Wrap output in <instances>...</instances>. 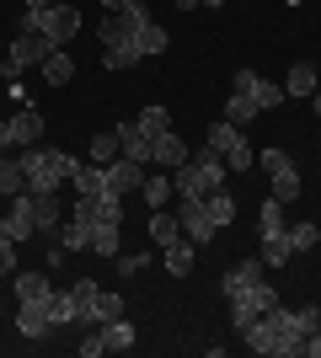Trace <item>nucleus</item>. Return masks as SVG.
<instances>
[{
	"label": "nucleus",
	"mask_w": 321,
	"mask_h": 358,
	"mask_svg": "<svg viewBox=\"0 0 321 358\" xmlns=\"http://www.w3.org/2000/svg\"><path fill=\"white\" fill-rule=\"evenodd\" d=\"M199 6H204V11H220V6H225V0H199Z\"/></svg>",
	"instance_id": "nucleus-50"
},
{
	"label": "nucleus",
	"mask_w": 321,
	"mask_h": 358,
	"mask_svg": "<svg viewBox=\"0 0 321 358\" xmlns=\"http://www.w3.org/2000/svg\"><path fill=\"white\" fill-rule=\"evenodd\" d=\"M177 224H183V236L193 241V246H209L214 236H220V224L209 220V209H204V198H187V193H177Z\"/></svg>",
	"instance_id": "nucleus-3"
},
{
	"label": "nucleus",
	"mask_w": 321,
	"mask_h": 358,
	"mask_svg": "<svg viewBox=\"0 0 321 358\" xmlns=\"http://www.w3.org/2000/svg\"><path fill=\"white\" fill-rule=\"evenodd\" d=\"M102 171H107V193L129 198V193H139V182H145V171H150V166H139V161H129V155H118V161H107Z\"/></svg>",
	"instance_id": "nucleus-6"
},
{
	"label": "nucleus",
	"mask_w": 321,
	"mask_h": 358,
	"mask_svg": "<svg viewBox=\"0 0 321 358\" xmlns=\"http://www.w3.org/2000/svg\"><path fill=\"white\" fill-rule=\"evenodd\" d=\"M257 230H262V236H278V230H290V203H278V198H262V209H257Z\"/></svg>",
	"instance_id": "nucleus-23"
},
{
	"label": "nucleus",
	"mask_w": 321,
	"mask_h": 358,
	"mask_svg": "<svg viewBox=\"0 0 321 358\" xmlns=\"http://www.w3.org/2000/svg\"><path fill=\"white\" fill-rule=\"evenodd\" d=\"M59 241L70 246V252H92V224H80V220H64V224H59Z\"/></svg>",
	"instance_id": "nucleus-34"
},
{
	"label": "nucleus",
	"mask_w": 321,
	"mask_h": 358,
	"mask_svg": "<svg viewBox=\"0 0 321 358\" xmlns=\"http://www.w3.org/2000/svg\"><path fill=\"white\" fill-rule=\"evenodd\" d=\"M139 129H145V134H150V139H161V134H166V129H171V107H161V102H150V107H145V113H139Z\"/></svg>",
	"instance_id": "nucleus-30"
},
{
	"label": "nucleus",
	"mask_w": 321,
	"mask_h": 358,
	"mask_svg": "<svg viewBox=\"0 0 321 358\" xmlns=\"http://www.w3.org/2000/svg\"><path fill=\"white\" fill-rule=\"evenodd\" d=\"M32 224H38V230H48V236H59L64 209H59V198H54V193H32Z\"/></svg>",
	"instance_id": "nucleus-15"
},
{
	"label": "nucleus",
	"mask_w": 321,
	"mask_h": 358,
	"mask_svg": "<svg viewBox=\"0 0 321 358\" xmlns=\"http://www.w3.org/2000/svg\"><path fill=\"white\" fill-rule=\"evenodd\" d=\"M193 262H199V246H193L187 236H177L171 246H161V268H166L171 278H187V273H193Z\"/></svg>",
	"instance_id": "nucleus-10"
},
{
	"label": "nucleus",
	"mask_w": 321,
	"mask_h": 358,
	"mask_svg": "<svg viewBox=\"0 0 321 358\" xmlns=\"http://www.w3.org/2000/svg\"><path fill=\"white\" fill-rule=\"evenodd\" d=\"M241 294H246V299H252V305H257V310H262V315L273 310V305H284V299H278V289H273V284H268V278H257V284H252V289H241Z\"/></svg>",
	"instance_id": "nucleus-40"
},
{
	"label": "nucleus",
	"mask_w": 321,
	"mask_h": 358,
	"mask_svg": "<svg viewBox=\"0 0 321 358\" xmlns=\"http://www.w3.org/2000/svg\"><path fill=\"white\" fill-rule=\"evenodd\" d=\"M257 113H262V107L252 102L246 91H230V102H225V123H236V129H241V134H246V123L257 118Z\"/></svg>",
	"instance_id": "nucleus-27"
},
{
	"label": "nucleus",
	"mask_w": 321,
	"mask_h": 358,
	"mask_svg": "<svg viewBox=\"0 0 321 358\" xmlns=\"http://www.w3.org/2000/svg\"><path fill=\"white\" fill-rule=\"evenodd\" d=\"M113 262H118V273L129 278V273H139L145 262H150V257H145V252H129V257H113Z\"/></svg>",
	"instance_id": "nucleus-43"
},
{
	"label": "nucleus",
	"mask_w": 321,
	"mask_h": 358,
	"mask_svg": "<svg viewBox=\"0 0 321 358\" xmlns=\"http://www.w3.org/2000/svg\"><path fill=\"white\" fill-rule=\"evenodd\" d=\"M64 262H70V246H64V241L43 252V268H48V273H54V268H64Z\"/></svg>",
	"instance_id": "nucleus-44"
},
{
	"label": "nucleus",
	"mask_w": 321,
	"mask_h": 358,
	"mask_svg": "<svg viewBox=\"0 0 321 358\" xmlns=\"http://www.w3.org/2000/svg\"><path fill=\"white\" fill-rule=\"evenodd\" d=\"M11 273H16V241L0 236V278H11Z\"/></svg>",
	"instance_id": "nucleus-42"
},
{
	"label": "nucleus",
	"mask_w": 321,
	"mask_h": 358,
	"mask_svg": "<svg viewBox=\"0 0 321 358\" xmlns=\"http://www.w3.org/2000/svg\"><path fill=\"white\" fill-rule=\"evenodd\" d=\"M273 198L278 203H294V198H300V171H294V166L273 171Z\"/></svg>",
	"instance_id": "nucleus-37"
},
{
	"label": "nucleus",
	"mask_w": 321,
	"mask_h": 358,
	"mask_svg": "<svg viewBox=\"0 0 321 358\" xmlns=\"http://www.w3.org/2000/svg\"><path fill=\"white\" fill-rule=\"evenodd\" d=\"M16 331H22V337H32V343H43L48 331H54L43 299H22V305H16Z\"/></svg>",
	"instance_id": "nucleus-8"
},
{
	"label": "nucleus",
	"mask_w": 321,
	"mask_h": 358,
	"mask_svg": "<svg viewBox=\"0 0 321 358\" xmlns=\"http://www.w3.org/2000/svg\"><path fill=\"white\" fill-rule=\"evenodd\" d=\"M97 331H102V348H107V353H129V348L139 343V337H134V321H129V315H118V321H102Z\"/></svg>",
	"instance_id": "nucleus-16"
},
{
	"label": "nucleus",
	"mask_w": 321,
	"mask_h": 358,
	"mask_svg": "<svg viewBox=\"0 0 321 358\" xmlns=\"http://www.w3.org/2000/svg\"><path fill=\"white\" fill-rule=\"evenodd\" d=\"M236 91H246L262 113L284 107V86H273V80H268V75H257V70H236Z\"/></svg>",
	"instance_id": "nucleus-5"
},
{
	"label": "nucleus",
	"mask_w": 321,
	"mask_h": 358,
	"mask_svg": "<svg viewBox=\"0 0 321 358\" xmlns=\"http://www.w3.org/2000/svg\"><path fill=\"white\" fill-rule=\"evenodd\" d=\"M139 198H145L150 209H166L171 198H177V182H171L161 166H155V171H145V182H139Z\"/></svg>",
	"instance_id": "nucleus-12"
},
{
	"label": "nucleus",
	"mask_w": 321,
	"mask_h": 358,
	"mask_svg": "<svg viewBox=\"0 0 321 358\" xmlns=\"http://www.w3.org/2000/svg\"><path fill=\"white\" fill-rule=\"evenodd\" d=\"M139 59H145V54H139V43H134V38H118V43H102V64H107V70H134Z\"/></svg>",
	"instance_id": "nucleus-17"
},
{
	"label": "nucleus",
	"mask_w": 321,
	"mask_h": 358,
	"mask_svg": "<svg viewBox=\"0 0 321 358\" xmlns=\"http://www.w3.org/2000/svg\"><path fill=\"white\" fill-rule=\"evenodd\" d=\"M316 86H321V70H316V64H294L290 80H284V96H316Z\"/></svg>",
	"instance_id": "nucleus-25"
},
{
	"label": "nucleus",
	"mask_w": 321,
	"mask_h": 358,
	"mask_svg": "<svg viewBox=\"0 0 321 358\" xmlns=\"http://www.w3.org/2000/svg\"><path fill=\"white\" fill-rule=\"evenodd\" d=\"M290 246L294 252H316L321 246V224L316 220H290Z\"/></svg>",
	"instance_id": "nucleus-29"
},
{
	"label": "nucleus",
	"mask_w": 321,
	"mask_h": 358,
	"mask_svg": "<svg viewBox=\"0 0 321 358\" xmlns=\"http://www.w3.org/2000/svg\"><path fill=\"white\" fill-rule=\"evenodd\" d=\"M38 70H43V80H48V86H70V80H76V59H70L64 48H54V54H48V59L38 64Z\"/></svg>",
	"instance_id": "nucleus-22"
},
{
	"label": "nucleus",
	"mask_w": 321,
	"mask_h": 358,
	"mask_svg": "<svg viewBox=\"0 0 321 358\" xmlns=\"http://www.w3.org/2000/svg\"><path fill=\"white\" fill-rule=\"evenodd\" d=\"M257 166L268 171V177H273V171H284V166H294V161L284 155V150H257Z\"/></svg>",
	"instance_id": "nucleus-41"
},
{
	"label": "nucleus",
	"mask_w": 321,
	"mask_h": 358,
	"mask_svg": "<svg viewBox=\"0 0 321 358\" xmlns=\"http://www.w3.org/2000/svg\"><path fill=\"white\" fill-rule=\"evenodd\" d=\"M177 6H183V11H199V0H177Z\"/></svg>",
	"instance_id": "nucleus-52"
},
{
	"label": "nucleus",
	"mask_w": 321,
	"mask_h": 358,
	"mask_svg": "<svg viewBox=\"0 0 321 358\" xmlns=\"http://www.w3.org/2000/svg\"><path fill=\"white\" fill-rule=\"evenodd\" d=\"M252 166H257V150L246 145V134H241L236 145L225 150V171H252Z\"/></svg>",
	"instance_id": "nucleus-36"
},
{
	"label": "nucleus",
	"mask_w": 321,
	"mask_h": 358,
	"mask_svg": "<svg viewBox=\"0 0 321 358\" xmlns=\"http://www.w3.org/2000/svg\"><path fill=\"white\" fill-rule=\"evenodd\" d=\"M300 358H321V327L306 331V348H300Z\"/></svg>",
	"instance_id": "nucleus-46"
},
{
	"label": "nucleus",
	"mask_w": 321,
	"mask_h": 358,
	"mask_svg": "<svg viewBox=\"0 0 321 358\" xmlns=\"http://www.w3.org/2000/svg\"><path fill=\"white\" fill-rule=\"evenodd\" d=\"M48 6H54V0H27V11H48Z\"/></svg>",
	"instance_id": "nucleus-49"
},
{
	"label": "nucleus",
	"mask_w": 321,
	"mask_h": 358,
	"mask_svg": "<svg viewBox=\"0 0 321 358\" xmlns=\"http://www.w3.org/2000/svg\"><path fill=\"white\" fill-rule=\"evenodd\" d=\"M70 294H76V327H92V310H97L102 284H97V278H76V284H70Z\"/></svg>",
	"instance_id": "nucleus-18"
},
{
	"label": "nucleus",
	"mask_w": 321,
	"mask_h": 358,
	"mask_svg": "<svg viewBox=\"0 0 321 358\" xmlns=\"http://www.w3.org/2000/svg\"><path fill=\"white\" fill-rule=\"evenodd\" d=\"M11 129H16V150H22V145H38V139H43L48 118L32 102H22V107H16V118H11Z\"/></svg>",
	"instance_id": "nucleus-11"
},
{
	"label": "nucleus",
	"mask_w": 321,
	"mask_h": 358,
	"mask_svg": "<svg viewBox=\"0 0 321 358\" xmlns=\"http://www.w3.org/2000/svg\"><path fill=\"white\" fill-rule=\"evenodd\" d=\"M70 182H76V198H97V193H107V171H102V166H92V161H80L76 171H70Z\"/></svg>",
	"instance_id": "nucleus-19"
},
{
	"label": "nucleus",
	"mask_w": 321,
	"mask_h": 358,
	"mask_svg": "<svg viewBox=\"0 0 321 358\" xmlns=\"http://www.w3.org/2000/svg\"><path fill=\"white\" fill-rule=\"evenodd\" d=\"M123 145H118V129H102V134H92V145H86V161L92 166H107V161H118Z\"/></svg>",
	"instance_id": "nucleus-21"
},
{
	"label": "nucleus",
	"mask_w": 321,
	"mask_h": 358,
	"mask_svg": "<svg viewBox=\"0 0 321 358\" xmlns=\"http://www.w3.org/2000/svg\"><path fill=\"white\" fill-rule=\"evenodd\" d=\"M225 155H214V150H193L177 171H171V182H177V193H187V198H209L214 187H225Z\"/></svg>",
	"instance_id": "nucleus-1"
},
{
	"label": "nucleus",
	"mask_w": 321,
	"mask_h": 358,
	"mask_svg": "<svg viewBox=\"0 0 321 358\" xmlns=\"http://www.w3.org/2000/svg\"><path fill=\"white\" fill-rule=\"evenodd\" d=\"M257 278H268V262H262V257H241V262H236V268H230L225 278H220V294H225V299H236L241 289H252V284H257Z\"/></svg>",
	"instance_id": "nucleus-7"
},
{
	"label": "nucleus",
	"mask_w": 321,
	"mask_h": 358,
	"mask_svg": "<svg viewBox=\"0 0 321 358\" xmlns=\"http://www.w3.org/2000/svg\"><path fill=\"white\" fill-rule=\"evenodd\" d=\"M107 11H123V6H134V0H102Z\"/></svg>",
	"instance_id": "nucleus-48"
},
{
	"label": "nucleus",
	"mask_w": 321,
	"mask_h": 358,
	"mask_svg": "<svg viewBox=\"0 0 321 358\" xmlns=\"http://www.w3.org/2000/svg\"><path fill=\"white\" fill-rule=\"evenodd\" d=\"M166 27H161V22H145V32H139V54H145V59H155V54H166Z\"/></svg>",
	"instance_id": "nucleus-33"
},
{
	"label": "nucleus",
	"mask_w": 321,
	"mask_h": 358,
	"mask_svg": "<svg viewBox=\"0 0 321 358\" xmlns=\"http://www.w3.org/2000/svg\"><path fill=\"white\" fill-rule=\"evenodd\" d=\"M236 139H241V129H236V123H209V134H204V150H214V155H225L230 145H236Z\"/></svg>",
	"instance_id": "nucleus-31"
},
{
	"label": "nucleus",
	"mask_w": 321,
	"mask_h": 358,
	"mask_svg": "<svg viewBox=\"0 0 321 358\" xmlns=\"http://www.w3.org/2000/svg\"><path fill=\"white\" fill-rule=\"evenodd\" d=\"M107 348H102V331H92V337H86V343H80V358H102Z\"/></svg>",
	"instance_id": "nucleus-45"
},
{
	"label": "nucleus",
	"mask_w": 321,
	"mask_h": 358,
	"mask_svg": "<svg viewBox=\"0 0 321 358\" xmlns=\"http://www.w3.org/2000/svg\"><path fill=\"white\" fill-rule=\"evenodd\" d=\"M38 32H43L48 43H70V38H76L80 32V11H76V0H54V6H48L43 16H38Z\"/></svg>",
	"instance_id": "nucleus-4"
},
{
	"label": "nucleus",
	"mask_w": 321,
	"mask_h": 358,
	"mask_svg": "<svg viewBox=\"0 0 321 358\" xmlns=\"http://www.w3.org/2000/svg\"><path fill=\"white\" fill-rule=\"evenodd\" d=\"M316 70H321V59H316Z\"/></svg>",
	"instance_id": "nucleus-53"
},
{
	"label": "nucleus",
	"mask_w": 321,
	"mask_h": 358,
	"mask_svg": "<svg viewBox=\"0 0 321 358\" xmlns=\"http://www.w3.org/2000/svg\"><path fill=\"white\" fill-rule=\"evenodd\" d=\"M16 193H27V171L16 155H0V198H16Z\"/></svg>",
	"instance_id": "nucleus-26"
},
{
	"label": "nucleus",
	"mask_w": 321,
	"mask_h": 358,
	"mask_svg": "<svg viewBox=\"0 0 321 358\" xmlns=\"http://www.w3.org/2000/svg\"><path fill=\"white\" fill-rule=\"evenodd\" d=\"M187 155H193V150H187V139L177 134V129H166V134L155 139V150H150V166H161V171H177Z\"/></svg>",
	"instance_id": "nucleus-9"
},
{
	"label": "nucleus",
	"mask_w": 321,
	"mask_h": 358,
	"mask_svg": "<svg viewBox=\"0 0 321 358\" xmlns=\"http://www.w3.org/2000/svg\"><path fill=\"white\" fill-rule=\"evenodd\" d=\"M268 321H273V331H278L273 358H300V348H306V331L321 327V305H300V310H290V305H273V310H268Z\"/></svg>",
	"instance_id": "nucleus-2"
},
{
	"label": "nucleus",
	"mask_w": 321,
	"mask_h": 358,
	"mask_svg": "<svg viewBox=\"0 0 321 358\" xmlns=\"http://www.w3.org/2000/svg\"><path fill=\"white\" fill-rule=\"evenodd\" d=\"M204 209H209V220L220 224V230H225V224H236V220H241V209H236V198H230L225 187H214V193L204 198Z\"/></svg>",
	"instance_id": "nucleus-24"
},
{
	"label": "nucleus",
	"mask_w": 321,
	"mask_h": 358,
	"mask_svg": "<svg viewBox=\"0 0 321 358\" xmlns=\"http://www.w3.org/2000/svg\"><path fill=\"white\" fill-rule=\"evenodd\" d=\"M118 315H123V294L102 289V294H97V310H92V327H102V321H118Z\"/></svg>",
	"instance_id": "nucleus-38"
},
{
	"label": "nucleus",
	"mask_w": 321,
	"mask_h": 358,
	"mask_svg": "<svg viewBox=\"0 0 321 358\" xmlns=\"http://www.w3.org/2000/svg\"><path fill=\"white\" fill-rule=\"evenodd\" d=\"M257 305H252V299H246V294H236V299H230V327H236V331H241V337H246V327H252V321H257Z\"/></svg>",
	"instance_id": "nucleus-39"
},
{
	"label": "nucleus",
	"mask_w": 321,
	"mask_h": 358,
	"mask_svg": "<svg viewBox=\"0 0 321 358\" xmlns=\"http://www.w3.org/2000/svg\"><path fill=\"white\" fill-rule=\"evenodd\" d=\"M311 107H316V118H321V86H316V96H311Z\"/></svg>",
	"instance_id": "nucleus-51"
},
{
	"label": "nucleus",
	"mask_w": 321,
	"mask_h": 358,
	"mask_svg": "<svg viewBox=\"0 0 321 358\" xmlns=\"http://www.w3.org/2000/svg\"><path fill=\"white\" fill-rule=\"evenodd\" d=\"M257 257L268 262V268H290V257H300V252L290 246V230H278V236H262Z\"/></svg>",
	"instance_id": "nucleus-20"
},
{
	"label": "nucleus",
	"mask_w": 321,
	"mask_h": 358,
	"mask_svg": "<svg viewBox=\"0 0 321 358\" xmlns=\"http://www.w3.org/2000/svg\"><path fill=\"white\" fill-rule=\"evenodd\" d=\"M16 278V299H54V278H48V268H32V273H11Z\"/></svg>",
	"instance_id": "nucleus-14"
},
{
	"label": "nucleus",
	"mask_w": 321,
	"mask_h": 358,
	"mask_svg": "<svg viewBox=\"0 0 321 358\" xmlns=\"http://www.w3.org/2000/svg\"><path fill=\"white\" fill-rule=\"evenodd\" d=\"M177 236H183L177 214H166V209H150V241H155V246H171Z\"/></svg>",
	"instance_id": "nucleus-28"
},
{
	"label": "nucleus",
	"mask_w": 321,
	"mask_h": 358,
	"mask_svg": "<svg viewBox=\"0 0 321 358\" xmlns=\"http://www.w3.org/2000/svg\"><path fill=\"white\" fill-rule=\"evenodd\" d=\"M48 321H54V327H76V294H70V289H54V299H48Z\"/></svg>",
	"instance_id": "nucleus-32"
},
{
	"label": "nucleus",
	"mask_w": 321,
	"mask_h": 358,
	"mask_svg": "<svg viewBox=\"0 0 321 358\" xmlns=\"http://www.w3.org/2000/svg\"><path fill=\"white\" fill-rule=\"evenodd\" d=\"M0 150H16V129H11V118H0Z\"/></svg>",
	"instance_id": "nucleus-47"
},
{
	"label": "nucleus",
	"mask_w": 321,
	"mask_h": 358,
	"mask_svg": "<svg viewBox=\"0 0 321 358\" xmlns=\"http://www.w3.org/2000/svg\"><path fill=\"white\" fill-rule=\"evenodd\" d=\"M118 230H123V224H97V230H92V252L113 262V257H118Z\"/></svg>",
	"instance_id": "nucleus-35"
},
{
	"label": "nucleus",
	"mask_w": 321,
	"mask_h": 358,
	"mask_svg": "<svg viewBox=\"0 0 321 358\" xmlns=\"http://www.w3.org/2000/svg\"><path fill=\"white\" fill-rule=\"evenodd\" d=\"M118 145H123V155H129V161L150 166V150H155V139L145 134L139 123H118Z\"/></svg>",
	"instance_id": "nucleus-13"
}]
</instances>
